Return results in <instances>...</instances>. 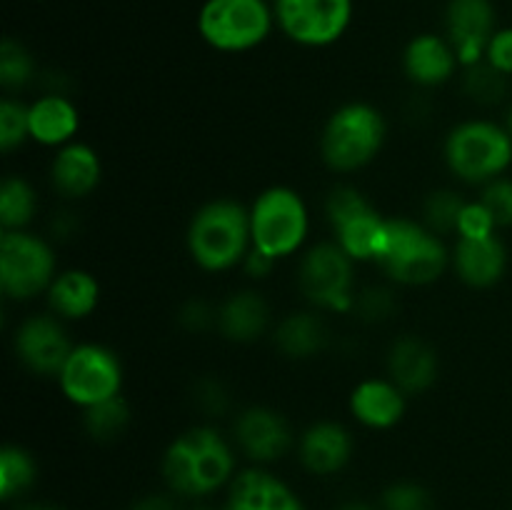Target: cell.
Masks as SVG:
<instances>
[{
    "mask_svg": "<svg viewBox=\"0 0 512 510\" xmlns=\"http://www.w3.org/2000/svg\"><path fill=\"white\" fill-rule=\"evenodd\" d=\"M485 60L503 75H512V28L495 30L485 50Z\"/></svg>",
    "mask_w": 512,
    "mask_h": 510,
    "instance_id": "38",
    "label": "cell"
},
{
    "mask_svg": "<svg viewBox=\"0 0 512 510\" xmlns=\"http://www.w3.org/2000/svg\"><path fill=\"white\" fill-rule=\"evenodd\" d=\"M505 128H508V133L512 135V108H510V113H508V125H505Z\"/></svg>",
    "mask_w": 512,
    "mask_h": 510,
    "instance_id": "45",
    "label": "cell"
},
{
    "mask_svg": "<svg viewBox=\"0 0 512 510\" xmlns=\"http://www.w3.org/2000/svg\"><path fill=\"white\" fill-rule=\"evenodd\" d=\"M328 223L335 233V243L358 263L378 258L388 218L375 210V205L360 190L338 185L325 203Z\"/></svg>",
    "mask_w": 512,
    "mask_h": 510,
    "instance_id": "11",
    "label": "cell"
},
{
    "mask_svg": "<svg viewBox=\"0 0 512 510\" xmlns=\"http://www.w3.org/2000/svg\"><path fill=\"white\" fill-rule=\"evenodd\" d=\"M353 455V438L333 420L310 425L300 440V460L315 475H333L348 465Z\"/></svg>",
    "mask_w": 512,
    "mask_h": 510,
    "instance_id": "20",
    "label": "cell"
},
{
    "mask_svg": "<svg viewBox=\"0 0 512 510\" xmlns=\"http://www.w3.org/2000/svg\"><path fill=\"white\" fill-rule=\"evenodd\" d=\"M225 510H303L293 490L265 470H245L235 478Z\"/></svg>",
    "mask_w": 512,
    "mask_h": 510,
    "instance_id": "23",
    "label": "cell"
},
{
    "mask_svg": "<svg viewBox=\"0 0 512 510\" xmlns=\"http://www.w3.org/2000/svg\"><path fill=\"white\" fill-rule=\"evenodd\" d=\"M480 203L488 208L490 218L495 220V228H510L512 225V180L495 178L485 183Z\"/></svg>",
    "mask_w": 512,
    "mask_h": 510,
    "instance_id": "34",
    "label": "cell"
},
{
    "mask_svg": "<svg viewBox=\"0 0 512 510\" xmlns=\"http://www.w3.org/2000/svg\"><path fill=\"white\" fill-rule=\"evenodd\" d=\"M350 413L370 430H390L403 420L405 393L383 378H368L350 393Z\"/></svg>",
    "mask_w": 512,
    "mask_h": 510,
    "instance_id": "17",
    "label": "cell"
},
{
    "mask_svg": "<svg viewBox=\"0 0 512 510\" xmlns=\"http://www.w3.org/2000/svg\"><path fill=\"white\" fill-rule=\"evenodd\" d=\"M445 163L465 183H490L512 163V135L490 120H465L445 138Z\"/></svg>",
    "mask_w": 512,
    "mask_h": 510,
    "instance_id": "6",
    "label": "cell"
},
{
    "mask_svg": "<svg viewBox=\"0 0 512 510\" xmlns=\"http://www.w3.org/2000/svg\"><path fill=\"white\" fill-rule=\"evenodd\" d=\"M23 510H63L58 505H25Z\"/></svg>",
    "mask_w": 512,
    "mask_h": 510,
    "instance_id": "43",
    "label": "cell"
},
{
    "mask_svg": "<svg viewBox=\"0 0 512 510\" xmlns=\"http://www.w3.org/2000/svg\"><path fill=\"white\" fill-rule=\"evenodd\" d=\"M253 250L250 235V210L230 198L205 203L188 225V253L205 273L243 265Z\"/></svg>",
    "mask_w": 512,
    "mask_h": 510,
    "instance_id": "1",
    "label": "cell"
},
{
    "mask_svg": "<svg viewBox=\"0 0 512 510\" xmlns=\"http://www.w3.org/2000/svg\"><path fill=\"white\" fill-rule=\"evenodd\" d=\"M15 355L28 370L38 375H60L70 350L63 320L58 315H30L15 330Z\"/></svg>",
    "mask_w": 512,
    "mask_h": 510,
    "instance_id": "13",
    "label": "cell"
},
{
    "mask_svg": "<svg viewBox=\"0 0 512 510\" xmlns=\"http://www.w3.org/2000/svg\"><path fill=\"white\" fill-rule=\"evenodd\" d=\"M448 260L450 255L440 235L433 233L425 223L408 218H390L385 223V235L375 263L395 283H435L448 268Z\"/></svg>",
    "mask_w": 512,
    "mask_h": 510,
    "instance_id": "3",
    "label": "cell"
},
{
    "mask_svg": "<svg viewBox=\"0 0 512 510\" xmlns=\"http://www.w3.org/2000/svg\"><path fill=\"white\" fill-rule=\"evenodd\" d=\"M235 438L248 458L270 463L288 453L290 443H293V430L278 410L253 405V408L243 410L235 423Z\"/></svg>",
    "mask_w": 512,
    "mask_h": 510,
    "instance_id": "15",
    "label": "cell"
},
{
    "mask_svg": "<svg viewBox=\"0 0 512 510\" xmlns=\"http://www.w3.org/2000/svg\"><path fill=\"white\" fill-rule=\"evenodd\" d=\"M273 265H275V260L270 258V255L260 253V250H255V248L250 250L248 258L243 260L245 273L253 275V278H265V275H268L270 270H273Z\"/></svg>",
    "mask_w": 512,
    "mask_h": 510,
    "instance_id": "41",
    "label": "cell"
},
{
    "mask_svg": "<svg viewBox=\"0 0 512 510\" xmlns=\"http://www.w3.org/2000/svg\"><path fill=\"white\" fill-rule=\"evenodd\" d=\"M225 403H228V395H225L223 385L215 383V380H203L198 388V405L205 413H223Z\"/></svg>",
    "mask_w": 512,
    "mask_h": 510,
    "instance_id": "39",
    "label": "cell"
},
{
    "mask_svg": "<svg viewBox=\"0 0 512 510\" xmlns=\"http://www.w3.org/2000/svg\"><path fill=\"white\" fill-rule=\"evenodd\" d=\"M58 380L65 398L88 410L105 400L118 398L123 388V365L115 350L100 343H83L70 350Z\"/></svg>",
    "mask_w": 512,
    "mask_h": 510,
    "instance_id": "10",
    "label": "cell"
},
{
    "mask_svg": "<svg viewBox=\"0 0 512 510\" xmlns=\"http://www.w3.org/2000/svg\"><path fill=\"white\" fill-rule=\"evenodd\" d=\"M35 460L28 450L18 448V445H5L0 450V495L3 500L18 498L20 493L35 483Z\"/></svg>",
    "mask_w": 512,
    "mask_h": 510,
    "instance_id": "28",
    "label": "cell"
},
{
    "mask_svg": "<svg viewBox=\"0 0 512 510\" xmlns=\"http://www.w3.org/2000/svg\"><path fill=\"white\" fill-rule=\"evenodd\" d=\"M50 310L60 320H83L98 308L100 303V285L93 273L88 270H63L55 275L48 288Z\"/></svg>",
    "mask_w": 512,
    "mask_h": 510,
    "instance_id": "24",
    "label": "cell"
},
{
    "mask_svg": "<svg viewBox=\"0 0 512 510\" xmlns=\"http://www.w3.org/2000/svg\"><path fill=\"white\" fill-rule=\"evenodd\" d=\"M340 510H373V508H368V505H363V503H348V505H343Z\"/></svg>",
    "mask_w": 512,
    "mask_h": 510,
    "instance_id": "44",
    "label": "cell"
},
{
    "mask_svg": "<svg viewBox=\"0 0 512 510\" xmlns=\"http://www.w3.org/2000/svg\"><path fill=\"white\" fill-rule=\"evenodd\" d=\"M38 213V195L20 175H8L0 185V225L3 230H25Z\"/></svg>",
    "mask_w": 512,
    "mask_h": 510,
    "instance_id": "27",
    "label": "cell"
},
{
    "mask_svg": "<svg viewBox=\"0 0 512 510\" xmlns=\"http://www.w3.org/2000/svg\"><path fill=\"white\" fill-rule=\"evenodd\" d=\"M275 23L303 48L338 43L353 20V0H275Z\"/></svg>",
    "mask_w": 512,
    "mask_h": 510,
    "instance_id": "12",
    "label": "cell"
},
{
    "mask_svg": "<svg viewBox=\"0 0 512 510\" xmlns=\"http://www.w3.org/2000/svg\"><path fill=\"white\" fill-rule=\"evenodd\" d=\"M383 113L368 103H345L335 110L320 133V155L335 173L365 168L385 143Z\"/></svg>",
    "mask_w": 512,
    "mask_h": 510,
    "instance_id": "4",
    "label": "cell"
},
{
    "mask_svg": "<svg viewBox=\"0 0 512 510\" xmlns=\"http://www.w3.org/2000/svg\"><path fill=\"white\" fill-rule=\"evenodd\" d=\"M30 140L48 148H63L73 143L80 128V113L73 100L60 93L40 95L35 103L28 105Z\"/></svg>",
    "mask_w": 512,
    "mask_h": 510,
    "instance_id": "22",
    "label": "cell"
},
{
    "mask_svg": "<svg viewBox=\"0 0 512 510\" xmlns=\"http://www.w3.org/2000/svg\"><path fill=\"white\" fill-rule=\"evenodd\" d=\"M495 220L490 218L488 208H485L480 200H473V203H465L463 215H460L458 235L460 238H483V235L495 233Z\"/></svg>",
    "mask_w": 512,
    "mask_h": 510,
    "instance_id": "36",
    "label": "cell"
},
{
    "mask_svg": "<svg viewBox=\"0 0 512 510\" xmlns=\"http://www.w3.org/2000/svg\"><path fill=\"white\" fill-rule=\"evenodd\" d=\"M28 138V105L15 100L13 95H5L0 100V148H3V153H13Z\"/></svg>",
    "mask_w": 512,
    "mask_h": 510,
    "instance_id": "32",
    "label": "cell"
},
{
    "mask_svg": "<svg viewBox=\"0 0 512 510\" xmlns=\"http://www.w3.org/2000/svg\"><path fill=\"white\" fill-rule=\"evenodd\" d=\"M385 510H435L428 490L415 483H398L388 488L383 498Z\"/></svg>",
    "mask_w": 512,
    "mask_h": 510,
    "instance_id": "35",
    "label": "cell"
},
{
    "mask_svg": "<svg viewBox=\"0 0 512 510\" xmlns=\"http://www.w3.org/2000/svg\"><path fill=\"white\" fill-rule=\"evenodd\" d=\"M308 230V205L303 195L288 185H273L263 190L250 208L253 248L273 260L298 253L308 238Z\"/></svg>",
    "mask_w": 512,
    "mask_h": 510,
    "instance_id": "5",
    "label": "cell"
},
{
    "mask_svg": "<svg viewBox=\"0 0 512 510\" xmlns=\"http://www.w3.org/2000/svg\"><path fill=\"white\" fill-rule=\"evenodd\" d=\"M395 308L393 293L383 288H370L365 293H358V300H355V310L363 315L365 320H385Z\"/></svg>",
    "mask_w": 512,
    "mask_h": 510,
    "instance_id": "37",
    "label": "cell"
},
{
    "mask_svg": "<svg viewBox=\"0 0 512 510\" xmlns=\"http://www.w3.org/2000/svg\"><path fill=\"white\" fill-rule=\"evenodd\" d=\"M130 510H178L175 503L165 495H150V498H143L140 503H135Z\"/></svg>",
    "mask_w": 512,
    "mask_h": 510,
    "instance_id": "42",
    "label": "cell"
},
{
    "mask_svg": "<svg viewBox=\"0 0 512 510\" xmlns=\"http://www.w3.org/2000/svg\"><path fill=\"white\" fill-rule=\"evenodd\" d=\"M328 343V328L315 313H290L275 330V345L288 358L305 360L318 355Z\"/></svg>",
    "mask_w": 512,
    "mask_h": 510,
    "instance_id": "26",
    "label": "cell"
},
{
    "mask_svg": "<svg viewBox=\"0 0 512 510\" xmlns=\"http://www.w3.org/2000/svg\"><path fill=\"white\" fill-rule=\"evenodd\" d=\"M130 423V408L123 398H110L105 403L93 405V408L85 410L83 425L88 430V435H93L100 443H108V440L120 438L125 433Z\"/></svg>",
    "mask_w": 512,
    "mask_h": 510,
    "instance_id": "29",
    "label": "cell"
},
{
    "mask_svg": "<svg viewBox=\"0 0 512 510\" xmlns=\"http://www.w3.org/2000/svg\"><path fill=\"white\" fill-rule=\"evenodd\" d=\"M390 380L408 393H423L438 380V353L420 338L395 340L388 355Z\"/></svg>",
    "mask_w": 512,
    "mask_h": 510,
    "instance_id": "21",
    "label": "cell"
},
{
    "mask_svg": "<svg viewBox=\"0 0 512 510\" xmlns=\"http://www.w3.org/2000/svg\"><path fill=\"white\" fill-rule=\"evenodd\" d=\"M453 265L458 278L470 288H493L508 270V250L498 235L460 238L453 250Z\"/></svg>",
    "mask_w": 512,
    "mask_h": 510,
    "instance_id": "16",
    "label": "cell"
},
{
    "mask_svg": "<svg viewBox=\"0 0 512 510\" xmlns=\"http://www.w3.org/2000/svg\"><path fill=\"white\" fill-rule=\"evenodd\" d=\"M270 320V308L263 295L253 290L233 293L218 310L220 333L233 343H253L265 333Z\"/></svg>",
    "mask_w": 512,
    "mask_h": 510,
    "instance_id": "25",
    "label": "cell"
},
{
    "mask_svg": "<svg viewBox=\"0 0 512 510\" xmlns=\"http://www.w3.org/2000/svg\"><path fill=\"white\" fill-rule=\"evenodd\" d=\"M55 253L43 238L25 230L0 235V288L10 300H30L55 280Z\"/></svg>",
    "mask_w": 512,
    "mask_h": 510,
    "instance_id": "9",
    "label": "cell"
},
{
    "mask_svg": "<svg viewBox=\"0 0 512 510\" xmlns=\"http://www.w3.org/2000/svg\"><path fill=\"white\" fill-rule=\"evenodd\" d=\"M275 23L268 0H205L198 13L200 38L220 53H245L265 43Z\"/></svg>",
    "mask_w": 512,
    "mask_h": 510,
    "instance_id": "7",
    "label": "cell"
},
{
    "mask_svg": "<svg viewBox=\"0 0 512 510\" xmlns=\"http://www.w3.org/2000/svg\"><path fill=\"white\" fill-rule=\"evenodd\" d=\"M445 28L458 63L463 68L483 63L490 38L495 35V8L490 0H450Z\"/></svg>",
    "mask_w": 512,
    "mask_h": 510,
    "instance_id": "14",
    "label": "cell"
},
{
    "mask_svg": "<svg viewBox=\"0 0 512 510\" xmlns=\"http://www.w3.org/2000/svg\"><path fill=\"white\" fill-rule=\"evenodd\" d=\"M505 78L508 75H503L488 60H483V63L473 65V68H465V90L478 103H498L505 95V88H508V80Z\"/></svg>",
    "mask_w": 512,
    "mask_h": 510,
    "instance_id": "33",
    "label": "cell"
},
{
    "mask_svg": "<svg viewBox=\"0 0 512 510\" xmlns=\"http://www.w3.org/2000/svg\"><path fill=\"white\" fill-rule=\"evenodd\" d=\"M103 178L100 155L85 143H68L58 148L50 163V180L53 188L65 198H85L93 193Z\"/></svg>",
    "mask_w": 512,
    "mask_h": 510,
    "instance_id": "19",
    "label": "cell"
},
{
    "mask_svg": "<svg viewBox=\"0 0 512 510\" xmlns=\"http://www.w3.org/2000/svg\"><path fill=\"white\" fill-rule=\"evenodd\" d=\"M235 458L228 440L208 425L190 428L165 450V483L180 495H208L233 475Z\"/></svg>",
    "mask_w": 512,
    "mask_h": 510,
    "instance_id": "2",
    "label": "cell"
},
{
    "mask_svg": "<svg viewBox=\"0 0 512 510\" xmlns=\"http://www.w3.org/2000/svg\"><path fill=\"white\" fill-rule=\"evenodd\" d=\"M465 203L468 200H463V195H458L455 190H435L423 205V223L438 235L458 233Z\"/></svg>",
    "mask_w": 512,
    "mask_h": 510,
    "instance_id": "30",
    "label": "cell"
},
{
    "mask_svg": "<svg viewBox=\"0 0 512 510\" xmlns=\"http://www.w3.org/2000/svg\"><path fill=\"white\" fill-rule=\"evenodd\" d=\"M33 75V55H30L18 40L5 38L3 43H0V85H3L8 93H13V90L25 88V85L33 80Z\"/></svg>",
    "mask_w": 512,
    "mask_h": 510,
    "instance_id": "31",
    "label": "cell"
},
{
    "mask_svg": "<svg viewBox=\"0 0 512 510\" xmlns=\"http://www.w3.org/2000/svg\"><path fill=\"white\" fill-rule=\"evenodd\" d=\"M403 68L415 85L435 88V85H443L453 78L455 68H458V55H455L450 40L433 33H423L415 35L405 45Z\"/></svg>",
    "mask_w": 512,
    "mask_h": 510,
    "instance_id": "18",
    "label": "cell"
},
{
    "mask_svg": "<svg viewBox=\"0 0 512 510\" xmlns=\"http://www.w3.org/2000/svg\"><path fill=\"white\" fill-rule=\"evenodd\" d=\"M300 293L320 310L348 313L355 308V260L338 243H320L303 255L298 268Z\"/></svg>",
    "mask_w": 512,
    "mask_h": 510,
    "instance_id": "8",
    "label": "cell"
},
{
    "mask_svg": "<svg viewBox=\"0 0 512 510\" xmlns=\"http://www.w3.org/2000/svg\"><path fill=\"white\" fill-rule=\"evenodd\" d=\"M210 320H213V313H210L208 305L200 303V300L188 303L183 308V313H180V323L188 330H205L210 325Z\"/></svg>",
    "mask_w": 512,
    "mask_h": 510,
    "instance_id": "40",
    "label": "cell"
}]
</instances>
